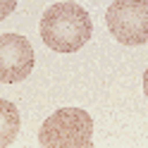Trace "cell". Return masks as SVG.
Returning <instances> with one entry per match:
<instances>
[{
	"label": "cell",
	"instance_id": "cell-1",
	"mask_svg": "<svg viewBox=\"0 0 148 148\" xmlns=\"http://www.w3.org/2000/svg\"><path fill=\"white\" fill-rule=\"evenodd\" d=\"M93 36V19L81 5L55 3L41 17V38L55 53H74Z\"/></svg>",
	"mask_w": 148,
	"mask_h": 148
},
{
	"label": "cell",
	"instance_id": "cell-2",
	"mask_svg": "<svg viewBox=\"0 0 148 148\" xmlns=\"http://www.w3.org/2000/svg\"><path fill=\"white\" fill-rule=\"evenodd\" d=\"M38 143L45 148H88L93 143V117L81 108H60L41 124Z\"/></svg>",
	"mask_w": 148,
	"mask_h": 148
},
{
	"label": "cell",
	"instance_id": "cell-3",
	"mask_svg": "<svg viewBox=\"0 0 148 148\" xmlns=\"http://www.w3.org/2000/svg\"><path fill=\"white\" fill-rule=\"evenodd\" d=\"M105 22L112 38L122 45L148 43V0H112Z\"/></svg>",
	"mask_w": 148,
	"mask_h": 148
},
{
	"label": "cell",
	"instance_id": "cell-4",
	"mask_svg": "<svg viewBox=\"0 0 148 148\" xmlns=\"http://www.w3.org/2000/svg\"><path fill=\"white\" fill-rule=\"evenodd\" d=\"M34 62L36 53L22 34L0 36V81L3 84H17L26 79L34 69Z\"/></svg>",
	"mask_w": 148,
	"mask_h": 148
},
{
	"label": "cell",
	"instance_id": "cell-5",
	"mask_svg": "<svg viewBox=\"0 0 148 148\" xmlns=\"http://www.w3.org/2000/svg\"><path fill=\"white\" fill-rule=\"evenodd\" d=\"M19 134V110L12 100L0 98V148L14 143Z\"/></svg>",
	"mask_w": 148,
	"mask_h": 148
},
{
	"label": "cell",
	"instance_id": "cell-6",
	"mask_svg": "<svg viewBox=\"0 0 148 148\" xmlns=\"http://www.w3.org/2000/svg\"><path fill=\"white\" fill-rule=\"evenodd\" d=\"M17 10V0H0V19L10 17Z\"/></svg>",
	"mask_w": 148,
	"mask_h": 148
},
{
	"label": "cell",
	"instance_id": "cell-7",
	"mask_svg": "<svg viewBox=\"0 0 148 148\" xmlns=\"http://www.w3.org/2000/svg\"><path fill=\"white\" fill-rule=\"evenodd\" d=\"M143 93L148 96V69L143 72Z\"/></svg>",
	"mask_w": 148,
	"mask_h": 148
}]
</instances>
